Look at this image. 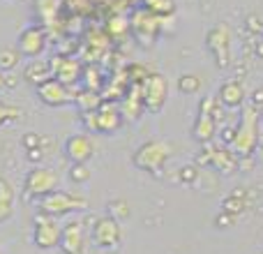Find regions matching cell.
<instances>
[{
    "label": "cell",
    "mask_w": 263,
    "mask_h": 254,
    "mask_svg": "<svg viewBox=\"0 0 263 254\" xmlns=\"http://www.w3.org/2000/svg\"><path fill=\"white\" fill-rule=\"evenodd\" d=\"M259 109L256 106H245L240 116V123L236 125V134H233L229 150L238 157H250L256 153L261 139H259Z\"/></svg>",
    "instance_id": "6da1fadb"
},
{
    "label": "cell",
    "mask_w": 263,
    "mask_h": 254,
    "mask_svg": "<svg viewBox=\"0 0 263 254\" xmlns=\"http://www.w3.org/2000/svg\"><path fill=\"white\" fill-rule=\"evenodd\" d=\"M171 143L168 141H148V143H143L139 150H136L134 155V164L139 169H143V171H159V169L166 164L168 155H171Z\"/></svg>",
    "instance_id": "7a4b0ae2"
},
{
    "label": "cell",
    "mask_w": 263,
    "mask_h": 254,
    "mask_svg": "<svg viewBox=\"0 0 263 254\" xmlns=\"http://www.w3.org/2000/svg\"><path fill=\"white\" fill-rule=\"evenodd\" d=\"M208 51L213 53L217 67H229L231 65V30L227 26H215L205 37Z\"/></svg>",
    "instance_id": "3957f363"
},
{
    "label": "cell",
    "mask_w": 263,
    "mask_h": 254,
    "mask_svg": "<svg viewBox=\"0 0 263 254\" xmlns=\"http://www.w3.org/2000/svg\"><path fill=\"white\" fill-rule=\"evenodd\" d=\"M143 95V106L148 111H159L168 97V81L164 74H148V79L141 86Z\"/></svg>",
    "instance_id": "277c9868"
},
{
    "label": "cell",
    "mask_w": 263,
    "mask_h": 254,
    "mask_svg": "<svg viewBox=\"0 0 263 254\" xmlns=\"http://www.w3.org/2000/svg\"><path fill=\"white\" fill-rule=\"evenodd\" d=\"M210 106H213V100L205 97L201 102V109H199V116H196V123H194V139L199 143H210L213 136L217 134V125H215V116H210Z\"/></svg>",
    "instance_id": "5b68a950"
},
{
    "label": "cell",
    "mask_w": 263,
    "mask_h": 254,
    "mask_svg": "<svg viewBox=\"0 0 263 254\" xmlns=\"http://www.w3.org/2000/svg\"><path fill=\"white\" fill-rule=\"evenodd\" d=\"M92 238H95V243H97L100 247H106V250L116 247V245L120 243V238H123V229H120V222H118V220H114V217L100 220V222L95 224Z\"/></svg>",
    "instance_id": "8992f818"
},
{
    "label": "cell",
    "mask_w": 263,
    "mask_h": 254,
    "mask_svg": "<svg viewBox=\"0 0 263 254\" xmlns=\"http://www.w3.org/2000/svg\"><path fill=\"white\" fill-rule=\"evenodd\" d=\"M203 159L215 169V171L233 173L238 169V159H240V157H238V155H233L229 148H213V146H210L208 155H205Z\"/></svg>",
    "instance_id": "52a82bcc"
},
{
    "label": "cell",
    "mask_w": 263,
    "mask_h": 254,
    "mask_svg": "<svg viewBox=\"0 0 263 254\" xmlns=\"http://www.w3.org/2000/svg\"><path fill=\"white\" fill-rule=\"evenodd\" d=\"M159 19L162 16H155L153 12L143 9V12L134 14V23H132V28H134V32L141 37V40H153V37L159 32V28H162Z\"/></svg>",
    "instance_id": "ba28073f"
},
{
    "label": "cell",
    "mask_w": 263,
    "mask_h": 254,
    "mask_svg": "<svg viewBox=\"0 0 263 254\" xmlns=\"http://www.w3.org/2000/svg\"><path fill=\"white\" fill-rule=\"evenodd\" d=\"M219 102H222L227 109H240L245 104V86L240 81H227L219 88Z\"/></svg>",
    "instance_id": "9c48e42d"
},
{
    "label": "cell",
    "mask_w": 263,
    "mask_h": 254,
    "mask_svg": "<svg viewBox=\"0 0 263 254\" xmlns=\"http://www.w3.org/2000/svg\"><path fill=\"white\" fill-rule=\"evenodd\" d=\"M44 208L49 210V213H67V210L86 208V201L79 199V196L63 194V192H58V194L49 196V199L44 201Z\"/></svg>",
    "instance_id": "30bf717a"
},
{
    "label": "cell",
    "mask_w": 263,
    "mask_h": 254,
    "mask_svg": "<svg viewBox=\"0 0 263 254\" xmlns=\"http://www.w3.org/2000/svg\"><path fill=\"white\" fill-rule=\"evenodd\" d=\"M92 118H95L92 130H97V132H114V130H118L120 127V123H123L118 109H114V106H104L102 111L92 114Z\"/></svg>",
    "instance_id": "8fae6325"
},
{
    "label": "cell",
    "mask_w": 263,
    "mask_h": 254,
    "mask_svg": "<svg viewBox=\"0 0 263 254\" xmlns=\"http://www.w3.org/2000/svg\"><path fill=\"white\" fill-rule=\"evenodd\" d=\"M67 155L77 164H83L86 159L92 157V141L88 136H72L67 141Z\"/></svg>",
    "instance_id": "7c38bea8"
},
{
    "label": "cell",
    "mask_w": 263,
    "mask_h": 254,
    "mask_svg": "<svg viewBox=\"0 0 263 254\" xmlns=\"http://www.w3.org/2000/svg\"><path fill=\"white\" fill-rule=\"evenodd\" d=\"M63 243H65V250L69 254H81L83 247V229L79 222H72L63 233Z\"/></svg>",
    "instance_id": "4fadbf2b"
},
{
    "label": "cell",
    "mask_w": 263,
    "mask_h": 254,
    "mask_svg": "<svg viewBox=\"0 0 263 254\" xmlns=\"http://www.w3.org/2000/svg\"><path fill=\"white\" fill-rule=\"evenodd\" d=\"M28 185H30L32 192H49L55 185V176L51 171H46V169H40V171H35L30 176Z\"/></svg>",
    "instance_id": "5bb4252c"
},
{
    "label": "cell",
    "mask_w": 263,
    "mask_h": 254,
    "mask_svg": "<svg viewBox=\"0 0 263 254\" xmlns=\"http://www.w3.org/2000/svg\"><path fill=\"white\" fill-rule=\"evenodd\" d=\"M42 97L49 104H63V102H67V93H65V88L60 83H46L42 88Z\"/></svg>",
    "instance_id": "9a60e30c"
},
{
    "label": "cell",
    "mask_w": 263,
    "mask_h": 254,
    "mask_svg": "<svg viewBox=\"0 0 263 254\" xmlns=\"http://www.w3.org/2000/svg\"><path fill=\"white\" fill-rule=\"evenodd\" d=\"M178 90L182 95H194V93L201 90V77L199 74H182L178 79Z\"/></svg>",
    "instance_id": "2e32d148"
},
{
    "label": "cell",
    "mask_w": 263,
    "mask_h": 254,
    "mask_svg": "<svg viewBox=\"0 0 263 254\" xmlns=\"http://www.w3.org/2000/svg\"><path fill=\"white\" fill-rule=\"evenodd\" d=\"M145 9L153 12L155 16H168V14H173L176 5H173V0H145Z\"/></svg>",
    "instance_id": "e0dca14e"
},
{
    "label": "cell",
    "mask_w": 263,
    "mask_h": 254,
    "mask_svg": "<svg viewBox=\"0 0 263 254\" xmlns=\"http://www.w3.org/2000/svg\"><path fill=\"white\" fill-rule=\"evenodd\" d=\"M60 231L55 229V224H44V227H40V231H37V241H40L42 247H51L55 241H58Z\"/></svg>",
    "instance_id": "ac0fdd59"
},
{
    "label": "cell",
    "mask_w": 263,
    "mask_h": 254,
    "mask_svg": "<svg viewBox=\"0 0 263 254\" xmlns=\"http://www.w3.org/2000/svg\"><path fill=\"white\" fill-rule=\"evenodd\" d=\"M242 208H245V201H242L238 194L229 196V199L224 201V213H231V215H236V213H240Z\"/></svg>",
    "instance_id": "d6986e66"
},
{
    "label": "cell",
    "mask_w": 263,
    "mask_h": 254,
    "mask_svg": "<svg viewBox=\"0 0 263 254\" xmlns=\"http://www.w3.org/2000/svg\"><path fill=\"white\" fill-rule=\"evenodd\" d=\"M111 213H114L116 217H127L129 208H127V204H125V201H114V204H111Z\"/></svg>",
    "instance_id": "ffe728a7"
},
{
    "label": "cell",
    "mask_w": 263,
    "mask_h": 254,
    "mask_svg": "<svg viewBox=\"0 0 263 254\" xmlns=\"http://www.w3.org/2000/svg\"><path fill=\"white\" fill-rule=\"evenodd\" d=\"M88 176H90V171H88L83 164H77V167L72 169V178H74V180H88Z\"/></svg>",
    "instance_id": "44dd1931"
},
{
    "label": "cell",
    "mask_w": 263,
    "mask_h": 254,
    "mask_svg": "<svg viewBox=\"0 0 263 254\" xmlns=\"http://www.w3.org/2000/svg\"><path fill=\"white\" fill-rule=\"evenodd\" d=\"M109 28H111L114 32H116V30H118V32H125V30H127V21H125V19H120V16H118V19H111V26H109Z\"/></svg>",
    "instance_id": "7402d4cb"
},
{
    "label": "cell",
    "mask_w": 263,
    "mask_h": 254,
    "mask_svg": "<svg viewBox=\"0 0 263 254\" xmlns=\"http://www.w3.org/2000/svg\"><path fill=\"white\" fill-rule=\"evenodd\" d=\"M180 178H182L185 183L194 180V178H196V169H194V167H185V169H182V173H180Z\"/></svg>",
    "instance_id": "603a6c76"
},
{
    "label": "cell",
    "mask_w": 263,
    "mask_h": 254,
    "mask_svg": "<svg viewBox=\"0 0 263 254\" xmlns=\"http://www.w3.org/2000/svg\"><path fill=\"white\" fill-rule=\"evenodd\" d=\"M261 104H263V88H259V90L254 93V97H252V106H256V109H259Z\"/></svg>",
    "instance_id": "cb8c5ba5"
},
{
    "label": "cell",
    "mask_w": 263,
    "mask_h": 254,
    "mask_svg": "<svg viewBox=\"0 0 263 254\" xmlns=\"http://www.w3.org/2000/svg\"><path fill=\"white\" fill-rule=\"evenodd\" d=\"M256 157H259V162H261V167H263V143H259V148H256Z\"/></svg>",
    "instance_id": "d4e9b609"
},
{
    "label": "cell",
    "mask_w": 263,
    "mask_h": 254,
    "mask_svg": "<svg viewBox=\"0 0 263 254\" xmlns=\"http://www.w3.org/2000/svg\"><path fill=\"white\" fill-rule=\"evenodd\" d=\"M256 53H259V58H263V40L256 42Z\"/></svg>",
    "instance_id": "484cf974"
},
{
    "label": "cell",
    "mask_w": 263,
    "mask_h": 254,
    "mask_svg": "<svg viewBox=\"0 0 263 254\" xmlns=\"http://www.w3.org/2000/svg\"><path fill=\"white\" fill-rule=\"evenodd\" d=\"M259 30H261V32H263V26H261V28H259Z\"/></svg>",
    "instance_id": "4316f807"
},
{
    "label": "cell",
    "mask_w": 263,
    "mask_h": 254,
    "mask_svg": "<svg viewBox=\"0 0 263 254\" xmlns=\"http://www.w3.org/2000/svg\"><path fill=\"white\" fill-rule=\"evenodd\" d=\"M261 254H263V252H261Z\"/></svg>",
    "instance_id": "83f0119b"
}]
</instances>
